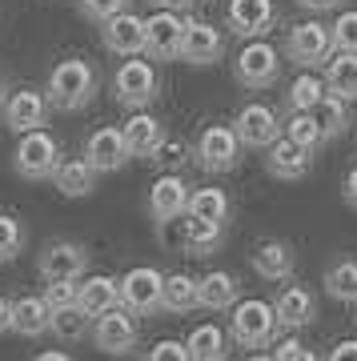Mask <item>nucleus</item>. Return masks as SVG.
<instances>
[{"mask_svg":"<svg viewBox=\"0 0 357 361\" xmlns=\"http://www.w3.org/2000/svg\"><path fill=\"white\" fill-rule=\"evenodd\" d=\"M40 277L44 281H80L85 273H89V249L80 245V241H52L44 253H40Z\"/></svg>","mask_w":357,"mask_h":361,"instance_id":"2eb2a0df","label":"nucleus"},{"mask_svg":"<svg viewBox=\"0 0 357 361\" xmlns=\"http://www.w3.org/2000/svg\"><path fill=\"white\" fill-rule=\"evenodd\" d=\"M285 56L297 68H325V61L333 56V32L321 20H301L289 28L285 37Z\"/></svg>","mask_w":357,"mask_h":361,"instance_id":"423d86ee","label":"nucleus"},{"mask_svg":"<svg viewBox=\"0 0 357 361\" xmlns=\"http://www.w3.org/2000/svg\"><path fill=\"white\" fill-rule=\"evenodd\" d=\"M245 361H273V357H265V353H257V349H253V353H249Z\"/></svg>","mask_w":357,"mask_h":361,"instance_id":"603ef678","label":"nucleus"},{"mask_svg":"<svg viewBox=\"0 0 357 361\" xmlns=\"http://www.w3.org/2000/svg\"><path fill=\"white\" fill-rule=\"evenodd\" d=\"M241 137L233 125H205L197 133V141H193V161L205 169V173H229L237 169L241 161Z\"/></svg>","mask_w":357,"mask_h":361,"instance_id":"20e7f679","label":"nucleus"},{"mask_svg":"<svg viewBox=\"0 0 357 361\" xmlns=\"http://www.w3.org/2000/svg\"><path fill=\"white\" fill-rule=\"evenodd\" d=\"M125 361H137V357H125Z\"/></svg>","mask_w":357,"mask_h":361,"instance_id":"5fc2aeb1","label":"nucleus"},{"mask_svg":"<svg viewBox=\"0 0 357 361\" xmlns=\"http://www.w3.org/2000/svg\"><path fill=\"white\" fill-rule=\"evenodd\" d=\"M265 169H269V177H277V180H301V177H309V169H313V149L289 141V137L281 133L277 141L265 149Z\"/></svg>","mask_w":357,"mask_h":361,"instance_id":"a211bd4d","label":"nucleus"},{"mask_svg":"<svg viewBox=\"0 0 357 361\" xmlns=\"http://www.w3.org/2000/svg\"><path fill=\"white\" fill-rule=\"evenodd\" d=\"M77 293H80V281H68V277L44 285V301H49L52 313H61V310H68V305H77Z\"/></svg>","mask_w":357,"mask_h":361,"instance_id":"58836bf2","label":"nucleus"},{"mask_svg":"<svg viewBox=\"0 0 357 361\" xmlns=\"http://www.w3.org/2000/svg\"><path fill=\"white\" fill-rule=\"evenodd\" d=\"M197 305L209 313H221V310H229V305H237V277L221 273V269L197 277Z\"/></svg>","mask_w":357,"mask_h":361,"instance_id":"393cba45","label":"nucleus"},{"mask_svg":"<svg viewBox=\"0 0 357 361\" xmlns=\"http://www.w3.org/2000/svg\"><path fill=\"white\" fill-rule=\"evenodd\" d=\"M325 89L337 92L341 101H357V52L333 49V56L325 61Z\"/></svg>","mask_w":357,"mask_h":361,"instance_id":"bb28decb","label":"nucleus"},{"mask_svg":"<svg viewBox=\"0 0 357 361\" xmlns=\"http://www.w3.org/2000/svg\"><path fill=\"white\" fill-rule=\"evenodd\" d=\"M273 310H277V325L281 329H305V325L317 322V301L309 293L305 285H285L273 301Z\"/></svg>","mask_w":357,"mask_h":361,"instance_id":"412c9836","label":"nucleus"},{"mask_svg":"<svg viewBox=\"0 0 357 361\" xmlns=\"http://www.w3.org/2000/svg\"><path fill=\"white\" fill-rule=\"evenodd\" d=\"M77 305L89 313V317H101V313H109L113 305H121V281H116V277H109V273L80 277Z\"/></svg>","mask_w":357,"mask_h":361,"instance_id":"4be33fe9","label":"nucleus"},{"mask_svg":"<svg viewBox=\"0 0 357 361\" xmlns=\"http://www.w3.org/2000/svg\"><path fill=\"white\" fill-rule=\"evenodd\" d=\"M161 310L165 313L197 310V277H189V273H169L165 289H161Z\"/></svg>","mask_w":357,"mask_h":361,"instance_id":"7c9ffc66","label":"nucleus"},{"mask_svg":"<svg viewBox=\"0 0 357 361\" xmlns=\"http://www.w3.org/2000/svg\"><path fill=\"white\" fill-rule=\"evenodd\" d=\"M233 77L241 89H269L281 77V52L269 40H245V49L233 61Z\"/></svg>","mask_w":357,"mask_h":361,"instance_id":"0eeeda50","label":"nucleus"},{"mask_svg":"<svg viewBox=\"0 0 357 361\" xmlns=\"http://www.w3.org/2000/svg\"><path fill=\"white\" fill-rule=\"evenodd\" d=\"M145 361H189V345L185 341H157Z\"/></svg>","mask_w":357,"mask_h":361,"instance_id":"79ce46f5","label":"nucleus"},{"mask_svg":"<svg viewBox=\"0 0 357 361\" xmlns=\"http://www.w3.org/2000/svg\"><path fill=\"white\" fill-rule=\"evenodd\" d=\"M89 313L80 310V305H68V310L52 313V334L61 337V341H80V337L89 334Z\"/></svg>","mask_w":357,"mask_h":361,"instance_id":"c9c22d12","label":"nucleus"},{"mask_svg":"<svg viewBox=\"0 0 357 361\" xmlns=\"http://www.w3.org/2000/svg\"><path fill=\"white\" fill-rule=\"evenodd\" d=\"M113 97L121 109H149L161 97V77L149 56H125V65L113 73Z\"/></svg>","mask_w":357,"mask_h":361,"instance_id":"f03ea898","label":"nucleus"},{"mask_svg":"<svg viewBox=\"0 0 357 361\" xmlns=\"http://www.w3.org/2000/svg\"><path fill=\"white\" fill-rule=\"evenodd\" d=\"M85 161H89L97 173H116V169H125V161H133V153H128V145H125V133L113 129V125L97 129L89 141H85Z\"/></svg>","mask_w":357,"mask_h":361,"instance_id":"6ab92c4d","label":"nucleus"},{"mask_svg":"<svg viewBox=\"0 0 357 361\" xmlns=\"http://www.w3.org/2000/svg\"><path fill=\"white\" fill-rule=\"evenodd\" d=\"M285 137L297 141V145H305V149H313V153L325 145V133H321V125H317V116L313 113H289V121H285Z\"/></svg>","mask_w":357,"mask_h":361,"instance_id":"f704fd0d","label":"nucleus"},{"mask_svg":"<svg viewBox=\"0 0 357 361\" xmlns=\"http://www.w3.org/2000/svg\"><path fill=\"white\" fill-rule=\"evenodd\" d=\"M153 161H157V165H165L169 173H177V169L185 165V161H189V149H185V141H177V137H165Z\"/></svg>","mask_w":357,"mask_h":361,"instance_id":"a19ab883","label":"nucleus"},{"mask_svg":"<svg viewBox=\"0 0 357 361\" xmlns=\"http://www.w3.org/2000/svg\"><path fill=\"white\" fill-rule=\"evenodd\" d=\"M49 113H52V104H49V92L44 89H16L0 104V121L16 137L20 133H32V129H44L49 125Z\"/></svg>","mask_w":357,"mask_h":361,"instance_id":"1a4fd4ad","label":"nucleus"},{"mask_svg":"<svg viewBox=\"0 0 357 361\" xmlns=\"http://www.w3.org/2000/svg\"><path fill=\"white\" fill-rule=\"evenodd\" d=\"M149 213H153L157 229H165V225H173L177 217H185V213H189V185H185L177 173L157 177L153 189H149Z\"/></svg>","mask_w":357,"mask_h":361,"instance_id":"dca6fc26","label":"nucleus"},{"mask_svg":"<svg viewBox=\"0 0 357 361\" xmlns=\"http://www.w3.org/2000/svg\"><path fill=\"white\" fill-rule=\"evenodd\" d=\"M221 56H225V37H221V28L209 25V20H185L177 61H185V65H217Z\"/></svg>","mask_w":357,"mask_h":361,"instance_id":"4468645a","label":"nucleus"},{"mask_svg":"<svg viewBox=\"0 0 357 361\" xmlns=\"http://www.w3.org/2000/svg\"><path fill=\"white\" fill-rule=\"evenodd\" d=\"M140 341V322L128 305H113L109 313H101L92 322V345L101 353H113V357H125L128 349H137Z\"/></svg>","mask_w":357,"mask_h":361,"instance_id":"6e6552de","label":"nucleus"},{"mask_svg":"<svg viewBox=\"0 0 357 361\" xmlns=\"http://www.w3.org/2000/svg\"><path fill=\"white\" fill-rule=\"evenodd\" d=\"M221 241H225V225H217V221H205V217H193L185 221V237H181V245H185V253H193V257H209V253H217Z\"/></svg>","mask_w":357,"mask_h":361,"instance_id":"cd10ccee","label":"nucleus"},{"mask_svg":"<svg viewBox=\"0 0 357 361\" xmlns=\"http://www.w3.org/2000/svg\"><path fill=\"white\" fill-rule=\"evenodd\" d=\"M329 32H333V49L357 52V8H345V13H337V20L329 25Z\"/></svg>","mask_w":357,"mask_h":361,"instance_id":"4c0bfd02","label":"nucleus"},{"mask_svg":"<svg viewBox=\"0 0 357 361\" xmlns=\"http://www.w3.org/2000/svg\"><path fill=\"white\" fill-rule=\"evenodd\" d=\"M153 8H173V13H181V8H189L193 0H149Z\"/></svg>","mask_w":357,"mask_h":361,"instance_id":"8fccbe9b","label":"nucleus"},{"mask_svg":"<svg viewBox=\"0 0 357 361\" xmlns=\"http://www.w3.org/2000/svg\"><path fill=\"white\" fill-rule=\"evenodd\" d=\"M297 8H305V13H329V8H341V0H297Z\"/></svg>","mask_w":357,"mask_h":361,"instance_id":"49530a36","label":"nucleus"},{"mask_svg":"<svg viewBox=\"0 0 357 361\" xmlns=\"http://www.w3.org/2000/svg\"><path fill=\"white\" fill-rule=\"evenodd\" d=\"M233 129H237V137H241L245 149H269V145L277 141L281 133H285V125H281V116L273 104H245L241 113L233 116Z\"/></svg>","mask_w":357,"mask_h":361,"instance_id":"9b49d317","label":"nucleus"},{"mask_svg":"<svg viewBox=\"0 0 357 361\" xmlns=\"http://www.w3.org/2000/svg\"><path fill=\"white\" fill-rule=\"evenodd\" d=\"M181 32H185V16L173 8H157L153 16H145V56L149 61H177Z\"/></svg>","mask_w":357,"mask_h":361,"instance_id":"f8f14e48","label":"nucleus"},{"mask_svg":"<svg viewBox=\"0 0 357 361\" xmlns=\"http://www.w3.org/2000/svg\"><path fill=\"white\" fill-rule=\"evenodd\" d=\"M349 101H341L337 92L325 89V97L317 101V109H313V116H317L321 133H325V141H337L345 129H349V109H345Z\"/></svg>","mask_w":357,"mask_h":361,"instance_id":"473e14b6","label":"nucleus"},{"mask_svg":"<svg viewBox=\"0 0 357 361\" xmlns=\"http://www.w3.org/2000/svg\"><path fill=\"white\" fill-rule=\"evenodd\" d=\"M325 293L333 301H357V261H333L325 269Z\"/></svg>","mask_w":357,"mask_h":361,"instance_id":"72a5a7b5","label":"nucleus"},{"mask_svg":"<svg viewBox=\"0 0 357 361\" xmlns=\"http://www.w3.org/2000/svg\"><path fill=\"white\" fill-rule=\"evenodd\" d=\"M189 361H225L229 357V337L221 334V325H197L189 334Z\"/></svg>","mask_w":357,"mask_h":361,"instance_id":"c756f323","label":"nucleus"},{"mask_svg":"<svg viewBox=\"0 0 357 361\" xmlns=\"http://www.w3.org/2000/svg\"><path fill=\"white\" fill-rule=\"evenodd\" d=\"M13 334L20 337H44L52 334V310L44 293L40 297H16L13 301Z\"/></svg>","mask_w":357,"mask_h":361,"instance_id":"b1692460","label":"nucleus"},{"mask_svg":"<svg viewBox=\"0 0 357 361\" xmlns=\"http://www.w3.org/2000/svg\"><path fill=\"white\" fill-rule=\"evenodd\" d=\"M294 361H317V353H313V349H301V353H297Z\"/></svg>","mask_w":357,"mask_h":361,"instance_id":"3c124183","label":"nucleus"},{"mask_svg":"<svg viewBox=\"0 0 357 361\" xmlns=\"http://www.w3.org/2000/svg\"><path fill=\"white\" fill-rule=\"evenodd\" d=\"M61 165V145L52 141L44 129H32V133H20V141L13 149V169L20 173L25 180H52Z\"/></svg>","mask_w":357,"mask_h":361,"instance_id":"39448f33","label":"nucleus"},{"mask_svg":"<svg viewBox=\"0 0 357 361\" xmlns=\"http://www.w3.org/2000/svg\"><path fill=\"white\" fill-rule=\"evenodd\" d=\"M325 361H357V337H349V341H337V345L329 349V357Z\"/></svg>","mask_w":357,"mask_h":361,"instance_id":"37998d69","label":"nucleus"},{"mask_svg":"<svg viewBox=\"0 0 357 361\" xmlns=\"http://www.w3.org/2000/svg\"><path fill=\"white\" fill-rule=\"evenodd\" d=\"M277 310L269 301H237L233 305V317H229V334L241 349H265L277 334Z\"/></svg>","mask_w":357,"mask_h":361,"instance_id":"7ed1b4c3","label":"nucleus"},{"mask_svg":"<svg viewBox=\"0 0 357 361\" xmlns=\"http://www.w3.org/2000/svg\"><path fill=\"white\" fill-rule=\"evenodd\" d=\"M301 349H305V345H301L297 337H285V341L277 345V353H273V361H294L297 353H301Z\"/></svg>","mask_w":357,"mask_h":361,"instance_id":"c03bdc74","label":"nucleus"},{"mask_svg":"<svg viewBox=\"0 0 357 361\" xmlns=\"http://www.w3.org/2000/svg\"><path fill=\"white\" fill-rule=\"evenodd\" d=\"M125 145H128V153L137 157V161H153L157 149H161V141H165L169 133L165 125H161V116L153 113H145V109H137V113L125 121Z\"/></svg>","mask_w":357,"mask_h":361,"instance_id":"aec40b11","label":"nucleus"},{"mask_svg":"<svg viewBox=\"0 0 357 361\" xmlns=\"http://www.w3.org/2000/svg\"><path fill=\"white\" fill-rule=\"evenodd\" d=\"M277 25V4L273 0H229L225 8V28L241 40H261Z\"/></svg>","mask_w":357,"mask_h":361,"instance_id":"ddd939ff","label":"nucleus"},{"mask_svg":"<svg viewBox=\"0 0 357 361\" xmlns=\"http://www.w3.org/2000/svg\"><path fill=\"white\" fill-rule=\"evenodd\" d=\"M8 329H13V301L0 297V334H8Z\"/></svg>","mask_w":357,"mask_h":361,"instance_id":"de8ad7c7","label":"nucleus"},{"mask_svg":"<svg viewBox=\"0 0 357 361\" xmlns=\"http://www.w3.org/2000/svg\"><path fill=\"white\" fill-rule=\"evenodd\" d=\"M77 4H80V16L85 20H97V25H104L109 16L128 8V0H77Z\"/></svg>","mask_w":357,"mask_h":361,"instance_id":"ea45409f","label":"nucleus"},{"mask_svg":"<svg viewBox=\"0 0 357 361\" xmlns=\"http://www.w3.org/2000/svg\"><path fill=\"white\" fill-rule=\"evenodd\" d=\"M4 97H8V89H4V73H0V104H4Z\"/></svg>","mask_w":357,"mask_h":361,"instance_id":"864d4df0","label":"nucleus"},{"mask_svg":"<svg viewBox=\"0 0 357 361\" xmlns=\"http://www.w3.org/2000/svg\"><path fill=\"white\" fill-rule=\"evenodd\" d=\"M25 253V225L13 213H0V265H8Z\"/></svg>","mask_w":357,"mask_h":361,"instance_id":"e433bc0d","label":"nucleus"},{"mask_svg":"<svg viewBox=\"0 0 357 361\" xmlns=\"http://www.w3.org/2000/svg\"><path fill=\"white\" fill-rule=\"evenodd\" d=\"M161 289H165V273L153 265H137L121 277V305H128L137 317H153L161 310Z\"/></svg>","mask_w":357,"mask_h":361,"instance_id":"9d476101","label":"nucleus"},{"mask_svg":"<svg viewBox=\"0 0 357 361\" xmlns=\"http://www.w3.org/2000/svg\"><path fill=\"white\" fill-rule=\"evenodd\" d=\"M32 361H77L73 353H64V349H44V353H37Z\"/></svg>","mask_w":357,"mask_h":361,"instance_id":"09e8293b","label":"nucleus"},{"mask_svg":"<svg viewBox=\"0 0 357 361\" xmlns=\"http://www.w3.org/2000/svg\"><path fill=\"white\" fill-rule=\"evenodd\" d=\"M52 185H56L61 197H89L92 189H97V169H92L85 157H68V161L56 165Z\"/></svg>","mask_w":357,"mask_h":361,"instance_id":"a878e982","label":"nucleus"},{"mask_svg":"<svg viewBox=\"0 0 357 361\" xmlns=\"http://www.w3.org/2000/svg\"><path fill=\"white\" fill-rule=\"evenodd\" d=\"M341 197H345V205H353L357 209V165L345 173V185H341Z\"/></svg>","mask_w":357,"mask_h":361,"instance_id":"a18cd8bd","label":"nucleus"},{"mask_svg":"<svg viewBox=\"0 0 357 361\" xmlns=\"http://www.w3.org/2000/svg\"><path fill=\"white\" fill-rule=\"evenodd\" d=\"M297 257H294V245L289 241H277V237H269L261 245L253 249V273L257 277H265V281H285L289 273H294Z\"/></svg>","mask_w":357,"mask_h":361,"instance_id":"5701e85b","label":"nucleus"},{"mask_svg":"<svg viewBox=\"0 0 357 361\" xmlns=\"http://www.w3.org/2000/svg\"><path fill=\"white\" fill-rule=\"evenodd\" d=\"M189 213L193 217H205V221H217L225 225L233 213V201L225 189H213V185H205V189H193L189 193Z\"/></svg>","mask_w":357,"mask_h":361,"instance_id":"2f4dec72","label":"nucleus"},{"mask_svg":"<svg viewBox=\"0 0 357 361\" xmlns=\"http://www.w3.org/2000/svg\"><path fill=\"white\" fill-rule=\"evenodd\" d=\"M101 40L116 56H145V16H137L133 8L109 16L101 25Z\"/></svg>","mask_w":357,"mask_h":361,"instance_id":"f3484780","label":"nucleus"},{"mask_svg":"<svg viewBox=\"0 0 357 361\" xmlns=\"http://www.w3.org/2000/svg\"><path fill=\"white\" fill-rule=\"evenodd\" d=\"M44 92H49V104L56 113H80L92 104V92H97V73H92L89 61L80 56H68V61H56L44 80Z\"/></svg>","mask_w":357,"mask_h":361,"instance_id":"f257e3e1","label":"nucleus"},{"mask_svg":"<svg viewBox=\"0 0 357 361\" xmlns=\"http://www.w3.org/2000/svg\"><path fill=\"white\" fill-rule=\"evenodd\" d=\"M321 97H325V77H317L313 68H301L285 89V109L289 113H313Z\"/></svg>","mask_w":357,"mask_h":361,"instance_id":"c85d7f7f","label":"nucleus"}]
</instances>
